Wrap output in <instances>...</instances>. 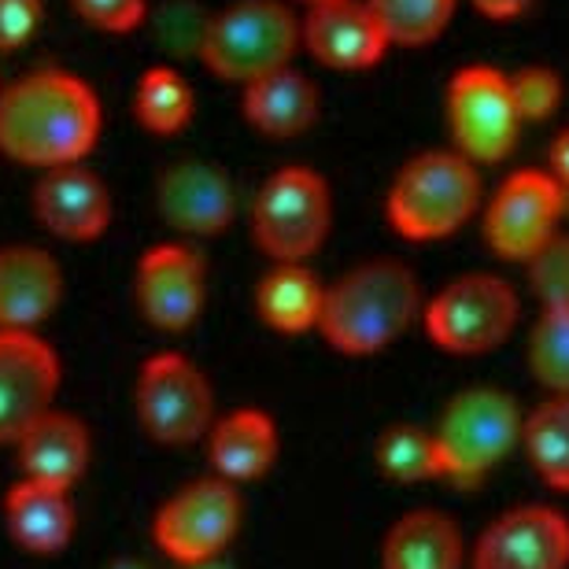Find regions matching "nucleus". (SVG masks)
Here are the masks:
<instances>
[{
    "instance_id": "nucleus-1",
    "label": "nucleus",
    "mask_w": 569,
    "mask_h": 569,
    "mask_svg": "<svg viewBox=\"0 0 569 569\" xmlns=\"http://www.w3.org/2000/svg\"><path fill=\"white\" fill-rule=\"evenodd\" d=\"M104 130V108L82 74L38 67L0 86V156L30 170L86 163Z\"/></svg>"
},
{
    "instance_id": "nucleus-2",
    "label": "nucleus",
    "mask_w": 569,
    "mask_h": 569,
    "mask_svg": "<svg viewBox=\"0 0 569 569\" xmlns=\"http://www.w3.org/2000/svg\"><path fill=\"white\" fill-rule=\"evenodd\" d=\"M422 315V284L400 259H367L326 284L318 333L337 356L367 359L392 348Z\"/></svg>"
},
{
    "instance_id": "nucleus-3",
    "label": "nucleus",
    "mask_w": 569,
    "mask_h": 569,
    "mask_svg": "<svg viewBox=\"0 0 569 569\" xmlns=\"http://www.w3.org/2000/svg\"><path fill=\"white\" fill-rule=\"evenodd\" d=\"M481 208V174L455 148L415 156L396 174L385 214L403 241H443L459 233Z\"/></svg>"
},
{
    "instance_id": "nucleus-4",
    "label": "nucleus",
    "mask_w": 569,
    "mask_h": 569,
    "mask_svg": "<svg viewBox=\"0 0 569 569\" xmlns=\"http://www.w3.org/2000/svg\"><path fill=\"white\" fill-rule=\"evenodd\" d=\"M303 44V19L284 0H233L208 16L200 63L219 82L248 86L289 67Z\"/></svg>"
},
{
    "instance_id": "nucleus-5",
    "label": "nucleus",
    "mask_w": 569,
    "mask_h": 569,
    "mask_svg": "<svg viewBox=\"0 0 569 569\" xmlns=\"http://www.w3.org/2000/svg\"><path fill=\"white\" fill-rule=\"evenodd\" d=\"M521 415L518 400L496 385H473L451 396L443 407L437 429L440 448V481L470 492L521 443Z\"/></svg>"
},
{
    "instance_id": "nucleus-6",
    "label": "nucleus",
    "mask_w": 569,
    "mask_h": 569,
    "mask_svg": "<svg viewBox=\"0 0 569 569\" xmlns=\"http://www.w3.org/2000/svg\"><path fill=\"white\" fill-rule=\"evenodd\" d=\"M248 222L270 263H307L333 226V192L311 167H281L259 186Z\"/></svg>"
},
{
    "instance_id": "nucleus-7",
    "label": "nucleus",
    "mask_w": 569,
    "mask_h": 569,
    "mask_svg": "<svg viewBox=\"0 0 569 569\" xmlns=\"http://www.w3.org/2000/svg\"><path fill=\"white\" fill-rule=\"evenodd\" d=\"M429 340L448 356H488L518 326L515 284L496 274H462L422 307Z\"/></svg>"
},
{
    "instance_id": "nucleus-8",
    "label": "nucleus",
    "mask_w": 569,
    "mask_h": 569,
    "mask_svg": "<svg viewBox=\"0 0 569 569\" xmlns=\"http://www.w3.org/2000/svg\"><path fill=\"white\" fill-rule=\"evenodd\" d=\"M141 429L163 448H189L214 426V389L197 362L181 351H156L141 362L133 385Z\"/></svg>"
},
{
    "instance_id": "nucleus-9",
    "label": "nucleus",
    "mask_w": 569,
    "mask_h": 569,
    "mask_svg": "<svg viewBox=\"0 0 569 569\" xmlns=\"http://www.w3.org/2000/svg\"><path fill=\"white\" fill-rule=\"evenodd\" d=\"M244 503L237 485L222 477H197L181 485L152 518V543L174 566L222 559L241 532Z\"/></svg>"
},
{
    "instance_id": "nucleus-10",
    "label": "nucleus",
    "mask_w": 569,
    "mask_h": 569,
    "mask_svg": "<svg viewBox=\"0 0 569 569\" xmlns=\"http://www.w3.org/2000/svg\"><path fill=\"white\" fill-rule=\"evenodd\" d=\"M521 116L496 67H462L448 86V130L470 163H503L518 144Z\"/></svg>"
},
{
    "instance_id": "nucleus-11",
    "label": "nucleus",
    "mask_w": 569,
    "mask_h": 569,
    "mask_svg": "<svg viewBox=\"0 0 569 569\" xmlns=\"http://www.w3.org/2000/svg\"><path fill=\"white\" fill-rule=\"evenodd\" d=\"M133 300L159 333H186L200 322L208 300V263L189 241H159L144 248L133 270Z\"/></svg>"
},
{
    "instance_id": "nucleus-12",
    "label": "nucleus",
    "mask_w": 569,
    "mask_h": 569,
    "mask_svg": "<svg viewBox=\"0 0 569 569\" xmlns=\"http://www.w3.org/2000/svg\"><path fill=\"white\" fill-rule=\"evenodd\" d=\"M566 189L543 170H518L496 189L485 211V241L510 263H526L559 233Z\"/></svg>"
},
{
    "instance_id": "nucleus-13",
    "label": "nucleus",
    "mask_w": 569,
    "mask_h": 569,
    "mask_svg": "<svg viewBox=\"0 0 569 569\" xmlns=\"http://www.w3.org/2000/svg\"><path fill=\"white\" fill-rule=\"evenodd\" d=\"M63 362L41 333H0V448L56 407Z\"/></svg>"
},
{
    "instance_id": "nucleus-14",
    "label": "nucleus",
    "mask_w": 569,
    "mask_h": 569,
    "mask_svg": "<svg viewBox=\"0 0 569 569\" xmlns=\"http://www.w3.org/2000/svg\"><path fill=\"white\" fill-rule=\"evenodd\" d=\"M152 203L159 222L181 237H219L237 219L233 178L208 159H174L156 174Z\"/></svg>"
},
{
    "instance_id": "nucleus-15",
    "label": "nucleus",
    "mask_w": 569,
    "mask_h": 569,
    "mask_svg": "<svg viewBox=\"0 0 569 569\" xmlns=\"http://www.w3.org/2000/svg\"><path fill=\"white\" fill-rule=\"evenodd\" d=\"M470 569H569V518L548 503L503 510L477 537Z\"/></svg>"
},
{
    "instance_id": "nucleus-16",
    "label": "nucleus",
    "mask_w": 569,
    "mask_h": 569,
    "mask_svg": "<svg viewBox=\"0 0 569 569\" xmlns=\"http://www.w3.org/2000/svg\"><path fill=\"white\" fill-rule=\"evenodd\" d=\"M33 219L44 233L67 244L100 241L111 226V189L86 163L41 170L30 197Z\"/></svg>"
},
{
    "instance_id": "nucleus-17",
    "label": "nucleus",
    "mask_w": 569,
    "mask_h": 569,
    "mask_svg": "<svg viewBox=\"0 0 569 569\" xmlns=\"http://www.w3.org/2000/svg\"><path fill=\"white\" fill-rule=\"evenodd\" d=\"M63 300V267L41 244L0 248V333H38Z\"/></svg>"
},
{
    "instance_id": "nucleus-18",
    "label": "nucleus",
    "mask_w": 569,
    "mask_h": 569,
    "mask_svg": "<svg viewBox=\"0 0 569 569\" xmlns=\"http://www.w3.org/2000/svg\"><path fill=\"white\" fill-rule=\"evenodd\" d=\"M303 49L329 71H367L385 60L389 38L367 0H329L307 8Z\"/></svg>"
},
{
    "instance_id": "nucleus-19",
    "label": "nucleus",
    "mask_w": 569,
    "mask_h": 569,
    "mask_svg": "<svg viewBox=\"0 0 569 569\" xmlns=\"http://www.w3.org/2000/svg\"><path fill=\"white\" fill-rule=\"evenodd\" d=\"M4 529L16 548L38 555V559H52V555L67 551L78 529L71 488L19 477L4 492Z\"/></svg>"
},
{
    "instance_id": "nucleus-20",
    "label": "nucleus",
    "mask_w": 569,
    "mask_h": 569,
    "mask_svg": "<svg viewBox=\"0 0 569 569\" xmlns=\"http://www.w3.org/2000/svg\"><path fill=\"white\" fill-rule=\"evenodd\" d=\"M211 473L230 485H252L274 470L281 451L278 422L259 407H237L226 418H214L208 437Z\"/></svg>"
},
{
    "instance_id": "nucleus-21",
    "label": "nucleus",
    "mask_w": 569,
    "mask_h": 569,
    "mask_svg": "<svg viewBox=\"0 0 569 569\" xmlns=\"http://www.w3.org/2000/svg\"><path fill=\"white\" fill-rule=\"evenodd\" d=\"M19 477H33L44 485L74 488L93 459V440L78 415L52 407L16 440Z\"/></svg>"
},
{
    "instance_id": "nucleus-22",
    "label": "nucleus",
    "mask_w": 569,
    "mask_h": 569,
    "mask_svg": "<svg viewBox=\"0 0 569 569\" xmlns=\"http://www.w3.org/2000/svg\"><path fill=\"white\" fill-rule=\"evenodd\" d=\"M241 111L248 127L259 130L270 141H292L307 133L318 122V108H322V93L318 86L296 67H278L256 82L241 86Z\"/></svg>"
},
{
    "instance_id": "nucleus-23",
    "label": "nucleus",
    "mask_w": 569,
    "mask_h": 569,
    "mask_svg": "<svg viewBox=\"0 0 569 569\" xmlns=\"http://www.w3.org/2000/svg\"><path fill=\"white\" fill-rule=\"evenodd\" d=\"M466 540L459 521L443 510L418 507L389 526L381 543V569H462Z\"/></svg>"
},
{
    "instance_id": "nucleus-24",
    "label": "nucleus",
    "mask_w": 569,
    "mask_h": 569,
    "mask_svg": "<svg viewBox=\"0 0 569 569\" xmlns=\"http://www.w3.org/2000/svg\"><path fill=\"white\" fill-rule=\"evenodd\" d=\"M326 284L307 263H274L256 284V315L274 333L300 337L318 329Z\"/></svg>"
},
{
    "instance_id": "nucleus-25",
    "label": "nucleus",
    "mask_w": 569,
    "mask_h": 569,
    "mask_svg": "<svg viewBox=\"0 0 569 569\" xmlns=\"http://www.w3.org/2000/svg\"><path fill=\"white\" fill-rule=\"evenodd\" d=\"M529 466L555 492H569V396H548L521 422Z\"/></svg>"
},
{
    "instance_id": "nucleus-26",
    "label": "nucleus",
    "mask_w": 569,
    "mask_h": 569,
    "mask_svg": "<svg viewBox=\"0 0 569 569\" xmlns=\"http://www.w3.org/2000/svg\"><path fill=\"white\" fill-rule=\"evenodd\" d=\"M197 116V93L186 74L167 63H156L133 86V119L156 138H174Z\"/></svg>"
},
{
    "instance_id": "nucleus-27",
    "label": "nucleus",
    "mask_w": 569,
    "mask_h": 569,
    "mask_svg": "<svg viewBox=\"0 0 569 569\" xmlns=\"http://www.w3.org/2000/svg\"><path fill=\"white\" fill-rule=\"evenodd\" d=\"M373 466L396 485L440 481L437 437L422 426H389L373 443Z\"/></svg>"
},
{
    "instance_id": "nucleus-28",
    "label": "nucleus",
    "mask_w": 569,
    "mask_h": 569,
    "mask_svg": "<svg viewBox=\"0 0 569 569\" xmlns=\"http://www.w3.org/2000/svg\"><path fill=\"white\" fill-rule=\"evenodd\" d=\"M389 44L418 49L437 41L455 16V0H367Z\"/></svg>"
},
{
    "instance_id": "nucleus-29",
    "label": "nucleus",
    "mask_w": 569,
    "mask_h": 569,
    "mask_svg": "<svg viewBox=\"0 0 569 569\" xmlns=\"http://www.w3.org/2000/svg\"><path fill=\"white\" fill-rule=\"evenodd\" d=\"M529 370L548 396H569V307H543L529 333Z\"/></svg>"
},
{
    "instance_id": "nucleus-30",
    "label": "nucleus",
    "mask_w": 569,
    "mask_h": 569,
    "mask_svg": "<svg viewBox=\"0 0 569 569\" xmlns=\"http://www.w3.org/2000/svg\"><path fill=\"white\" fill-rule=\"evenodd\" d=\"M529 284L543 307H569V233H555L526 259Z\"/></svg>"
},
{
    "instance_id": "nucleus-31",
    "label": "nucleus",
    "mask_w": 569,
    "mask_h": 569,
    "mask_svg": "<svg viewBox=\"0 0 569 569\" xmlns=\"http://www.w3.org/2000/svg\"><path fill=\"white\" fill-rule=\"evenodd\" d=\"M507 82H510V97H515L521 122L551 119L562 104V78L559 71H551V67H521Z\"/></svg>"
},
{
    "instance_id": "nucleus-32",
    "label": "nucleus",
    "mask_w": 569,
    "mask_h": 569,
    "mask_svg": "<svg viewBox=\"0 0 569 569\" xmlns=\"http://www.w3.org/2000/svg\"><path fill=\"white\" fill-rule=\"evenodd\" d=\"M71 8L86 27L100 33H133L152 16L148 0H71Z\"/></svg>"
},
{
    "instance_id": "nucleus-33",
    "label": "nucleus",
    "mask_w": 569,
    "mask_h": 569,
    "mask_svg": "<svg viewBox=\"0 0 569 569\" xmlns=\"http://www.w3.org/2000/svg\"><path fill=\"white\" fill-rule=\"evenodd\" d=\"M203 27H208V16L200 8H192L189 0H174L156 16V38L167 44L174 56H197L200 41H203Z\"/></svg>"
},
{
    "instance_id": "nucleus-34",
    "label": "nucleus",
    "mask_w": 569,
    "mask_h": 569,
    "mask_svg": "<svg viewBox=\"0 0 569 569\" xmlns=\"http://www.w3.org/2000/svg\"><path fill=\"white\" fill-rule=\"evenodd\" d=\"M41 0H0V56L22 49L41 27Z\"/></svg>"
},
{
    "instance_id": "nucleus-35",
    "label": "nucleus",
    "mask_w": 569,
    "mask_h": 569,
    "mask_svg": "<svg viewBox=\"0 0 569 569\" xmlns=\"http://www.w3.org/2000/svg\"><path fill=\"white\" fill-rule=\"evenodd\" d=\"M529 4H532V0H473V8L481 11V16H488V19H499V22L518 19L521 11H526Z\"/></svg>"
},
{
    "instance_id": "nucleus-36",
    "label": "nucleus",
    "mask_w": 569,
    "mask_h": 569,
    "mask_svg": "<svg viewBox=\"0 0 569 569\" xmlns=\"http://www.w3.org/2000/svg\"><path fill=\"white\" fill-rule=\"evenodd\" d=\"M551 178L569 189V130H562L551 144Z\"/></svg>"
},
{
    "instance_id": "nucleus-37",
    "label": "nucleus",
    "mask_w": 569,
    "mask_h": 569,
    "mask_svg": "<svg viewBox=\"0 0 569 569\" xmlns=\"http://www.w3.org/2000/svg\"><path fill=\"white\" fill-rule=\"evenodd\" d=\"M174 569H233L226 559H208V562H192V566H174Z\"/></svg>"
},
{
    "instance_id": "nucleus-38",
    "label": "nucleus",
    "mask_w": 569,
    "mask_h": 569,
    "mask_svg": "<svg viewBox=\"0 0 569 569\" xmlns=\"http://www.w3.org/2000/svg\"><path fill=\"white\" fill-rule=\"evenodd\" d=\"M108 569H148L144 562H116V566H108Z\"/></svg>"
},
{
    "instance_id": "nucleus-39",
    "label": "nucleus",
    "mask_w": 569,
    "mask_h": 569,
    "mask_svg": "<svg viewBox=\"0 0 569 569\" xmlns=\"http://www.w3.org/2000/svg\"><path fill=\"white\" fill-rule=\"evenodd\" d=\"M300 4H307V8H318V4H329V0H300Z\"/></svg>"
}]
</instances>
